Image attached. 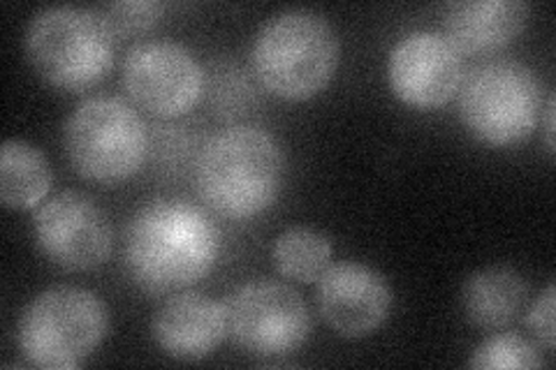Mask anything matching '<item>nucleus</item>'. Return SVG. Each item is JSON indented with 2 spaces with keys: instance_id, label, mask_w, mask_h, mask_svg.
Wrapping results in <instances>:
<instances>
[{
  "instance_id": "1",
  "label": "nucleus",
  "mask_w": 556,
  "mask_h": 370,
  "mask_svg": "<svg viewBox=\"0 0 556 370\" xmlns=\"http://www.w3.org/2000/svg\"><path fill=\"white\" fill-rule=\"evenodd\" d=\"M220 253L214 220L186 200H153L126 227L124 261L144 294H177L212 273Z\"/></svg>"
},
{
  "instance_id": "2",
  "label": "nucleus",
  "mask_w": 556,
  "mask_h": 370,
  "mask_svg": "<svg viewBox=\"0 0 556 370\" xmlns=\"http://www.w3.org/2000/svg\"><path fill=\"white\" fill-rule=\"evenodd\" d=\"M286 157L276 139L249 126L228 128L202 146L195 163L200 200L230 220L267 210L283 188Z\"/></svg>"
},
{
  "instance_id": "3",
  "label": "nucleus",
  "mask_w": 556,
  "mask_h": 370,
  "mask_svg": "<svg viewBox=\"0 0 556 370\" xmlns=\"http://www.w3.org/2000/svg\"><path fill=\"white\" fill-rule=\"evenodd\" d=\"M251 63L269 93L302 102L332 81L339 65V38L323 14L286 10L257 30Z\"/></svg>"
},
{
  "instance_id": "4",
  "label": "nucleus",
  "mask_w": 556,
  "mask_h": 370,
  "mask_svg": "<svg viewBox=\"0 0 556 370\" xmlns=\"http://www.w3.org/2000/svg\"><path fill=\"white\" fill-rule=\"evenodd\" d=\"M24 42L35 73L63 91L93 88L114 63V35L96 10L47 8L30 20Z\"/></svg>"
},
{
  "instance_id": "5",
  "label": "nucleus",
  "mask_w": 556,
  "mask_h": 370,
  "mask_svg": "<svg viewBox=\"0 0 556 370\" xmlns=\"http://www.w3.org/2000/svg\"><path fill=\"white\" fill-rule=\"evenodd\" d=\"M108 333V310L98 294L59 285L38 294L16 324L24 359L45 370H73L89 359Z\"/></svg>"
},
{
  "instance_id": "6",
  "label": "nucleus",
  "mask_w": 556,
  "mask_h": 370,
  "mask_svg": "<svg viewBox=\"0 0 556 370\" xmlns=\"http://www.w3.org/2000/svg\"><path fill=\"white\" fill-rule=\"evenodd\" d=\"M543 112V86L519 61H492L462 81L459 114L476 139L510 146L527 139Z\"/></svg>"
},
{
  "instance_id": "7",
  "label": "nucleus",
  "mask_w": 556,
  "mask_h": 370,
  "mask_svg": "<svg viewBox=\"0 0 556 370\" xmlns=\"http://www.w3.org/2000/svg\"><path fill=\"white\" fill-rule=\"evenodd\" d=\"M63 142L75 171L98 183L130 179L147 157L144 123L118 98L81 102L65 123Z\"/></svg>"
},
{
  "instance_id": "8",
  "label": "nucleus",
  "mask_w": 556,
  "mask_h": 370,
  "mask_svg": "<svg viewBox=\"0 0 556 370\" xmlns=\"http://www.w3.org/2000/svg\"><path fill=\"white\" fill-rule=\"evenodd\" d=\"M225 339L243 355L281 359L298 352L311 331L304 298L278 280H251L223 304Z\"/></svg>"
},
{
  "instance_id": "9",
  "label": "nucleus",
  "mask_w": 556,
  "mask_h": 370,
  "mask_svg": "<svg viewBox=\"0 0 556 370\" xmlns=\"http://www.w3.org/2000/svg\"><path fill=\"white\" fill-rule=\"evenodd\" d=\"M42 255L65 271H91L110 259L112 225L96 200L77 190L59 192L33 216Z\"/></svg>"
},
{
  "instance_id": "10",
  "label": "nucleus",
  "mask_w": 556,
  "mask_h": 370,
  "mask_svg": "<svg viewBox=\"0 0 556 370\" xmlns=\"http://www.w3.org/2000/svg\"><path fill=\"white\" fill-rule=\"evenodd\" d=\"M124 88L139 110L159 118H179L202 95V69L184 44L149 40L128 51Z\"/></svg>"
},
{
  "instance_id": "11",
  "label": "nucleus",
  "mask_w": 556,
  "mask_h": 370,
  "mask_svg": "<svg viewBox=\"0 0 556 370\" xmlns=\"http://www.w3.org/2000/svg\"><path fill=\"white\" fill-rule=\"evenodd\" d=\"M388 77L399 100L417 110H433L459 93L464 63L443 33L415 30L394 44Z\"/></svg>"
},
{
  "instance_id": "12",
  "label": "nucleus",
  "mask_w": 556,
  "mask_h": 370,
  "mask_svg": "<svg viewBox=\"0 0 556 370\" xmlns=\"http://www.w3.org/2000/svg\"><path fill=\"white\" fill-rule=\"evenodd\" d=\"M318 310L343 339H364L388 320L392 290L376 269L359 261L329 264L318 280Z\"/></svg>"
},
{
  "instance_id": "13",
  "label": "nucleus",
  "mask_w": 556,
  "mask_h": 370,
  "mask_svg": "<svg viewBox=\"0 0 556 370\" xmlns=\"http://www.w3.org/2000/svg\"><path fill=\"white\" fill-rule=\"evenodd\" d=\"M153 341L177 361H202L225 339L223 304L198 292L172 294L155 310L151 322Z\"/></svg>"
},
{
  "instance_id": "14",
  "label": "nucleus",
  "mask_w": 556,
  "mask_h": 370,
  "mask_svg": "<svg viewBox=\"0 0 556 370\" xmlns=\"http://www.w3.org/2000/svg\"><path fill=\"white\" fill-rule=\"evenodd\" d=\"M527 20L521 0H457L443 10V35L459 54H492L508 47Z\"/></svg>"
},
{
  "instance_id": "15",
  "label": "nucleus",
  "mask_w": 556,
  "mask_h": 370,
  "mask_svg": "<svg viewBox=\"0 0 556 370\" xmlns=\"http://www.w3.org/2000/svg\"><path fill=\"white\" fill-rule=\"evenodd\" d=\"M529 304V283L510 267H486L476 271L462 288L466 320L484 331L513 324Z\"/></svg>"
},
{
  "instance_id": "16",
  "label": "nucleus",
  "mask_w": 556,
  "mask_h": 370,
  "mask_svg": "<svg viewBox=\"0 0 556 370\" xmlns=\"http://www.w3.org/2000/svg\"><path fill=\"white\" fill-rule=\"evenodd\" d=\"M51 188L45 153L22 139H8L0 149V202L8 210L38 206Z\"/></svg>"
},
{
  "instance_id": "17",
  "label": "nucleus",
  "mask_w": 556,
  "mask_h": 370,
  "mask_svg": "<svg viewBox=\"0 0 556 370\" xmlns=\"http://www.w3.org/2000/svg\"><path fill=\"white\" fill-rule=\"evenodd\" d=\"M271 259L276 271L298 283H316L332 264V243L311 227H292L276 239Z\"/></svg>"
},
{
  "instance_id": "18",
  "label": "nucleus",
  "mask_w": 556,
  "mask_h": 370,
  "mask_svg": "<svg viewBox=\"0 0 556 370\" xmlns=\"http://www.w3.org/2000/svg\"><path fill=\"white\" fill-rule=\"evenodd\" d=\"M468 366L476 370H533L543 366L541 347L519 333H498L482 341Z\"/></svg>"
},
{
  "instance_id": "19",
  "label": "nucleus",
  "mask_w": 556,
  "mask_h": 370,
  "mask_svg": "<svg viewBox=\"0 0 556 370\" xmlns=\"http://www.w3.org/2000/svg\"><path fill=\"white\" fill-rule=\"evenodd\" d=\"M93 10L108 24L114 38H128V35L147 33L159 24L165 5L155 0H124V3H104Z\"/></svg>"
},
{
  "instance_id": "20",
  "label": "nucleus",
  "mask_w": 556,
  "mask_h": 370,
  "mask_svg": "<svg viewBox=\"0 0 556 370\" xmlns=\"http://www.w3.org/2000/svg\"><path fill=\"white\" fill-rule=\"evenodd\" d=\"M527 324L533 331L535 341L543 345V349L554 352V283H549L529 306Z\"/></svg>"
},
{
  "instance_id": "21",
  "label": "nucleus",
  "mask_w": 556,
  "mask_h": 370,
  "mask_svg": "<svg viewBox=\"0 0 556 370\" xmlns=\"http://www.w3.org/2000/svg\"><path fill=\"white\" fill-rule=\"evenodd\" d=\"M545 144L549 155H554V95L545 102Z\"/></svg>"
}]
</instances>
